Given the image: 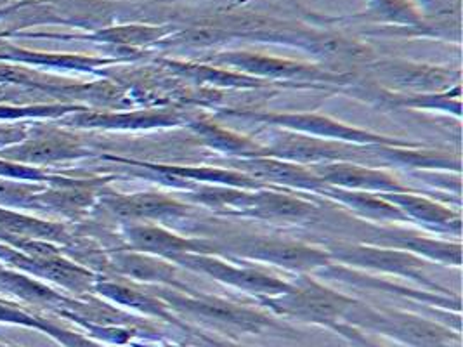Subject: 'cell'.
<instances>
[{
    "label": "cell",
    "instance_id": "6da1fadb",
    "mask_svg": "<svg viewBox=\"0 0 463 347\" xmlns=\"http://www.w3.org/2000/svg\"><path fill=\"white\" fill-rule=\"evenodd\" d=\"M211 254L230 259L260 262L295 275H313L319 267L332 264L330 254L319 247L300 239L269 235H222L209 237Z\"/></svg>",
    "mask_w": 463,
    "mask_h": 347
},
{
    "label": "cell",
    "instance_id": "7a4b0ae2",
    "mask_svg": "<svg viewBox=\"0 0 463 347\" xmlns=\"http://www.w3.org/2000/svg\"><path fill=\"white\" fill-rule=\"evenodd\" d=\"M228 117L247 118L262 122L276 129L292 130L306 136H313L319 139L349 143V145H383V146H401V148H419L420 143H413L408 139L391 137L377 134L373 130L359 129L354 126L344 124L328 115L311 113V111H241L228 109L224 111Z\"/></svg>",
    "mask_w": 463,
    "mask_h": 347
},
{
    "label": "cell",
    "instance_id": "3957f363",
    "mask_svg": "<svg viewBox=\"0 0 463 347\" xmlns=\"http://www.w3.org/2000/svg\"><path fill=\"white\" fill-rule=\"evenodd\" d=\"M203 61L211 65L230 68L232 71L255 77L268 82H279L292 87H313L323 82H347L345 73L325 70L323 66L276 58L268 54H255L247 51H222L205 56Z\"/></svg>",
    "mask_w": 463,
    "mask_h": 347
},
{
    "label": "cell",
    "instance_id": "277c9868",
    "mask_svg": "<svg viewBox=\"0 0 463 347\" xmlns=\"http://www.w3.org/2000/svg\"><path fill=\"white\" fill-rule=\"evenodd\" d=\"M266 143H262L259 156L294 162L298 165H317L330 162H354L361 165L375 167V145H349L319 139L292 130L276 129Z\"/></svg>",
    "mask_w": 463,
    "mask_h": 347
},
{
    "label": "cell",
    "instance_id": "5b68a950",
    "mask_svg": "<svg viewBox=\"0 0 463 347\" xmlns=\"http://www.w3.org/2000/svg\"><path fill=\"white\" fill-rule=\"evenodd\" d=\"M260 303L278 314L332 326L347 314L356 301L317 282L313 275H297L290 290L274 297H262Z\"/></svg>",
    "mask_w": 463,
    "mask_h": 347
},
{
    "label": "cell",
    "instance_id": "8992f818",
    "mask_svg": "<svg viewBox=\"0 0 463 347\" xmlns=\"http://www.w3.org/2000/svg\"><path fill=\"white\" fill-rule=\"evenodd\" d=\"M323 249L330 254L335 264H342L353 269L361 271H375V273H385L401 277L404 280L419 283L427 288L442 290L441 286L434 285L425 277L427 260L420 259L410 252H402L396 249H387L379 245L361 243L353 239H332L325 241Z\"/></svg>",
    "mask_w": 463,
    "mask_h": 347
},
{
    "label": "cell",
    "instance_id": "52a82bcc",
    "mask_svg": "<svg viewBox=\"0 0 463 347\" xmlns=\"http://www.w3.org/2000/svg\"><path fill=\"white\" fill-rule=\"evenodd\" d=\"M174 264L181 269L202 273L213 282L228 285L257 299L285 294L292 286V282L252 266L247 260L230 259L215 254H184L174 260Z\"/></svg>",
    "mask_w": 463,
    "mask_h": 347
},
{
    "label": "cell",
    "instance_id": "ba28073f",
    "mask_svg": "<svg viewBox=\"0 0 463 347\" xmlns=\"http://www.w3.org/2000/svg\"><path fill=\"white\" fill-rule=\"evenodd\" d=\"M146 286L155 295H158L164 303L167 304L172 311L188 313L191 316L202 318L215 325L232 326L245 332H259L271 325V320L264 313L215 297V295L200 294L191 288L177 290V288L160 286V285H146Z\"/></svg>",
    "mask_w": 463,
    "mask_h": 347
},
{
    "label": "cell",
    "instance_id": "9c48e42d",
    "mask_svg": "<svg viewBox=\"0 0 463 347\" xmlns=\"http://www.w3.org/2000/svg\"><path fill=\"white\" fill-rule=\"evenodd\" d=\"M344 318L353 325L379 332L413 347H449L453 341H458L453 339L449 330L420 316L400 311L373 309L361 305L358 301Z\"/></svg>",
    "mask_w": 463,
    "mask_h": 347
},
{
    "label": "cell",
    "instance_id": "30bf717a",
    "mask_svg": "<svg viewBox=\"0 0 463 347\" xmlns=\"http://www.w3.org/2000/svg\"><path fill=\"white\" fill-rule=\"evenodd\" d=\"M101 205L109 214L124 222H155L174 226L183 219H188L194 211V205L177 198L175 195L145 192V193H113L101 195Z\"/></svg>",
    "mask_w": 463,
    "mask_h": 347
},
{
    "label": "cell",
    "instance_id": "8fae6325",
    "mask_svg": "<svg viewBox=\"0 0 463 347\" xmlns=\"http://www.w3.org/2000/svg\"><path fill=\"white\" fill-rule=\"evenodd\" d=\"M122 237L128 250L170 262L184 254H211L209 239H191L174 231V228L155 222H124Z\"/></svg>",
    "mask_w": 463,
    "mask_h": 347
},
{
    "label": "cell",
    "instance_id": "7c38bea8",
    "mask_svg": "<svg viewBox=\"0 0 463 347\" xmlns=\"http://www.w3.org/2000/svg\"><path fill=\"white\" fill-rule=\"evenodd\" d=\"M370 70L377 75L375 79L382 84V89L402 94L438 92L460 84V71L442 66L411 61H379L372 63Z\"/></svg>",
    "mask_w": 463,
    "mask_h": 347
},
{
    "label": "cell",
    "instance_id": "4fadbf2b",
    "mask_svg": "<svg viewBox=\"0 0 463 347\" xmlns=\"http://www.w3.org/2000/svg\"><path fill=\"white\" fill-rule=\"evenodd\" d=\"M226 165L234 171L247 174L257 183L287 192H302L317 195L326 184L306 165L294 162L278 160L269 156H252V158H226Z\"/></svg>",
    "mask_w": 463,
    "mask_h": 347
},
{
    "label": "cell",
    "instance_id": "5bb4252c",
    "mask_svg": "<svg viewBox=\"0 0 463 347\" xmlns=\"http://www.w3.org/2000/svg\"><path fill=\"white\" fill-rule=\"evenodd\" d=\"M326 184L342 190L368 192V193H402L420 192L417 188H406L400 181L379 167H368L354 162H330L309 167Z\"/></svg>",
    "mask_w": 463,
    "mask_h": 347
},
{
    "label": "cell",
    "instance_id": "9a60e30c",
    "mask_svg": "<svg viewBox=\"0 0 463 347\" xmlns=\"http://www.w3.org/2000/svg\"><path fill=\"white\" fill-rule=\"evenodd\" d=\"M190 120L183 111L175 108H147L126 113H89L84 117H73V124L79 127L111 130H155L186 127Z\"/></svg>",
    "mask_w": 463,
    "mask_h": 347
},
{
    "label": "cell",
    "instance_id": "2e32d148",
    "mask_svg": "<svg viewBox=\"0 0 463 347\" xmlns=\"http://www.w3.org/2000/svg\"><path fill=\"white\" fill-rule=\"evenodd\" d=\"M387 202L398 207L401 212L413 220L415 226L427 231L449 233L460 237L462 216L460 211L449 209L441 200L425 196L421 192H402V193H382Z\"/></svg>",
    "mask_w": 463,
    "mask_h": 347
},
{
    "label": "cell",
    "instance_id": "e0dca14e",
    "mask_svg": "<svg viewBox=\"0 0 463 347\" xmlns=\"http://www.w3.org/2000/svg\"><path fill=\"white\" fill-rule=\"evenodd\" d=\"M109 266L117 275L124 277L130 282L141 283V285H160V286H170L177 290L188 288L177 277V271L181 267L162 258L147 256V254L127 249V250L111 254Z\"/></svg>",
    "mask_w": 463,
    "mask_h": 347
},
{
    "label": "cell",
    "instance_id": "ac0fdd59",
    "mask_svg": "<svg viewBox=\"0 0 463 347\" xmlns=\"http://www.w3.org/2000/svg\"><path fill=\"white\" fill-rule=\"evenodd\" d=\"M317 196L335 202L338 207H344L345 211L356 214L354 217L363 220H370L377 224H394V222L413 224V220L404 216L398 207H394L391 202H387L383 196L377 193L326 186L317 193Z\"/></svg>",
    "mask_w": 463,
    "mask_h": 347
},
{
    "label": "cell",
    "instance_id": "d6986e66",
    "mask_svg": "<svg viewBox=\"0 0 463 347\" xmlns=\"http://www.w3.org/2000/svg\"><path fill=\"white\" fill-rule=\"evenodd\" d=\"M375 96L368 98V101L389 107L392 109H427V111H442L446 115H453L455 118L462 117V86L449 87L438 92H421V94H402L392 92L379 87L373 90Z\"/></svg>",
    "mask_w": 463,
    "mask_h": 347
},
{
    "label": "cell",
    "instance_id": "ffe728a7",
    "mask_svg": "<svg viewBox=\"0 0 463 347\" xmlns=\"http://www.w3.org/2000/svg\"><path fill=\"white\" fill-rule=\"evenodd\" d=\"M94 292L111 303L118 304L130 311L145 313L151 316H158L164 320L172 318V309L158 295H155L146 285H137L130 280H111V278H96Z\"/></svg>",
    "mask_w": 463,
    "mask_h": 347
},
{
    "label": "cell",
    "instance_id": "44dd1931",
    "mask_svg": "<svg viewBox=\"0 0 463 347\" xmlns=\"http://www.w3.org/2000/svg\"><path fill=\"white\" fill-rule=\"evenodd\" d=\"M174 75L191 80L194 84L217 87V89H260L273 86V82L249 77L230 68L211 65V63H193V61H177V60H158Z\"/></svg>",
    "mask_w": 463,
    "mask_h": 347
},
{
    "label": "cell",
    "instance_id": "7402d4cb",
    "mask_svg": "<svg viewBox=\"0 0 463 347\" xmlns=\"http://www.w3.org/2000/svg\"><path fill=\"white\" fill-rule=\"evenodd\" d=\"M87 155L89 150H85L80 143L64 136L37 137L24 145H13L0 152L4 160L16 164H52L63 160H77Z\"/></svg>",
    "mask_w": 463,
    "mask_h": 347
},
{
    "label": "cell",
    "instance_id": "603a6c76",
    "mask_svg": "<svg viewBox=\"0 0 463 347\" xmlns=\"http://www.w3.org/2000/svg\"><path fill=\"white\" fill-rule=\"evenodd\" d=\"M198 141L226 158H252L260 155L262 143L249 136L226 129L207 118H193L186 126Z\"/></svg>",
    "mask_w": 463,
    "mask_h": 347
},
{
    "label": "cell",
    "instance_id": "cb8c5ba5",
    "mask_svg": "<svg viewBox=\"0 0 463 347\" xmlns=\"http://www.w3.org/2000/svg\"><path fill=\"white\" fill-rule=\"evenodd\" d=\"M175 196L191 205H202L228 216H240L250 205L253 190L219 184H196L194 188L179 192Z\"/></svg>",
    "mask_w": 463,
    "mask_h": 347
},
{
    "label": "cell",
    "instance_id": "d4e9b609",
    "mask_svg": "<svg viewBox=\"0 0 463 347\" xmlns=\"http://www.w3.org/2000/svg\"><path fill=\"white\" fill-rule=\"evenodd\" d=\"M18 237L58 239V241L68 239L63 226L43 222L33 217L14 214L0 207V239L14 241Z\"/></svg>",
    "mask_w": 463,
    "mask_h": 347
},
{
    "label": "cell",
    "instance_id": "484cf974",
    "mask_svg": "<svg viewBox=\"0 0 463 347\" xmlns=\"http://www.w3.org/2000/svg\"><path fill=\"white\" fill-rule=\"evenodd\" d=\"M0 288L20 297L30 304H54L60 305L66 297L60 295L56 290L43 283L30 280L28 277H23L20 273L2 269L0 271Z\"/></svg>",
    "mask_w": 463,
    "mask_h": 347
},
{
    "label": "cell",
    "instance_id": "4316f807",
    "mask_svg": "<svg viewBox=\"0 0 463 347\" xmlns=\"http://www.w3.org/2000/svg\"><path fill=\"white\" fill-rule=\"evenodd\" d=\"M372 14L389 23L417 24L419 14L406 0H372Z\"/></svg>",
    "mask_w": 463,
    "mask_h": 347
},
{
    "label": "cell",
    "instance_id": "83f0119b",
    "mask_svg": "<svg viewBox=\"0 0 463 347\" xmlns=\"http://www.w3.org/2000/svg\"><path fill=\"white\" fill-rule=\"evenodd\" d=\"M43 192L37 184H18L0 179V205H28Z\"/></svg>",
    "mask_w": 463,
    "mask_h": 347
},
{
    "label": "cell",
    "instance_id": "f1b7e54d",
    "mask_svg": "<svg viewBox=\"0 0 463 347\" xmlns=\"http://www.w3.org/2000/svg\"><path fill=\"white\" fill-rule=\"evenodd\" d=\"M39 330L47 333L49 337L56 339L60 344L63 347H103L101 344H98L96 341H90L84 335L77 333V332H71V330H66L63 326L54 325L47 320L41 318V326Z\"/></svg>",
    "mask_w": 463,
    "mask_h": 347
},
{
    "label": "cell",
    "instance_id": "f546056e",
    "mask_svg": "<svg viewBox=\"0 0 463 347\" xmlns=\"http://www.w3.org/2000/svg\"><path fill=\"white\" fill-rule=\"evenodd\" d=\"M0 324L28 326V328L39 330L41 318H39V316H33V314H30V313H26V311H23V309L13 305V304L0 301Z\"/></svg>",
    "mask_w": 463,
    "mask_h": 347
},
{
    "label": "cell",
    "instance_id": "4dcf8cb0",
    "mask_svg": "<svg viewBox=\"0 0 463 347\" xmlns=\"http://www.w3.org/2000/svg\"><path fill=\"white\" fill-rule=\"evenodd\" d=\"M0 177H16V179H39L45 181L47 177L30 167H24L22 164L9 162V160H0Z\"/></svg>",
    "mask_w": 463,
    "mask_h": 347
},
{
    "label": "cell",
    "instance_id": "1f68e13d",
    "mask_svg": "<svg viewBox=\"0 0 463 347\" xmlns=\"http://www.w3.org/2000/svg\"><path fill=\"white\" fill-rule=\"evenodd\" d=\"M211 347H241V346H232V344H222V342H212Z\"/></svg>",
    "mask_w": 463,
    "mask_h": 347
},
{
    "label": "cell",
    "instance_id": "d6a6232c",
    "mask_svg": "<svg viewBox=\"0 0 463 347\" xmlns=\"http://www.w3.org/2000/svg\"><path fill=\"white\" fill-rule=\"evenodd\" d=\"M2 269H4V267H2V266H0V271H2Z\"/></svg>",
    "mask_w": 463,
    "mask_h": 347
},
{
    "label": "cell",
    "instance_id": "836d02e7",
    "mask_svg": "<svg viewBox=\"0 0 463 347\" xmlns=\"http://www.w3.org/2000/svg\"><path fill=\"white\" fill-rule=\"evenodd\" d=\"M0 347H7V346H2V344H0Z\"/></svg>",
    "mask_w": 463,
    "mask_h": 347
},
{
    "label": "cell",
    "instance_id": "e575fe53",
    "mask_svg": "<svg viewBox=\"0 0 463 347\" xmlns=\"http://www.w3.org/2000/svg\"><path fill=\"white\" fill-rule=\"evenodd\" d=\"M7 347H16V346H7Z\"/></svg>",
    "mask_w": 463,
    "mask_h": 347
}]
</instances>
